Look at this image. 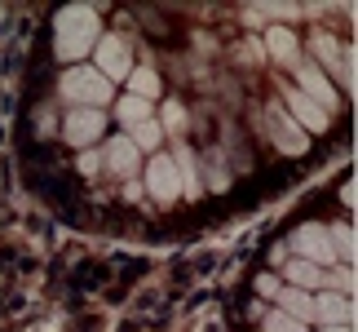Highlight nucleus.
Returning a JSON list of instances; mask_svg holds the SVG:
<instances>
[{
    "mask_svg": "<svg viewBox=\"0 0 358 332\" xmlns=\"http://www.w3.org/2000/svg\"><path fill=\"white\" fill-rule=\"evenodd\" d=\"M159 137H164V129H159L155 120H146V124H137V129L129 133V142H133L137 151H155V146H159Z\"/></svg>",
    "mask_w": 358,
    "mask_h": 332,
    "instance_id": "obj_18",
    "label": "nucleus"
},
{
    "mask_svg": "<svg viewBox=\"0 0 358 332\" xmlns=\"http://www.w3.org/2000/svg\"><path fill=\"white\" fill-rule=\"evenodd\" d=\"M283 98H287V111L296 116V124H301L306 133H323L327 124H332V116H327V111H323L319 102H310V98H306L301 89H287Z\"/></svg>",
    "mask_w": 358,
    "mask_h": 332,
    "instance_id": "obj_11",
    "label": "nucleus"
},
{
    "mask_svg": "<svg viewBox=\"0 0 358 332\" xmlns=\"http://www.w3.org/2000/svg\"><path fill=\"white\" fill-rule=\"evenodd\" d=\"M279 310L296 324H314V293H301V288H283L279 293Z\"/></svg>",
    "mask_w": 358,
    "mask_h": 332,
    "instance_id": "obj_14",
    "label": "nucleus"
},
{
    "mask_svg": "<svg viewBox=\"0 0 358 332\" xmlns=\"http://www.w3.org/2000/svg\"><path fill=\"white\" fill-rule=\"evenodd\" d=\"M129 89H133V98L150 102V98H159V76L150 71V67H133V71H129Z\"/></svg>",
    "mask_w": 358,
    "mask_h": 332,
    "instance_id": "obj_15",
    "label": "nucleus"
},
{
    "mask_svg": "<svg viewBox=\"0 0 358 332\" xmlns=\"http://www.w3.org/2000/svg\"><path fill=\"white\" fill-rule=\"evenodd\" d=\"M102 129H106V111H89V106H76V111H66L62 137H66L71 146L89 151V146H93V142L102 137Z\"/></svg>",
    "mask_w": 358,
    "mask_h": 332,
    "instance_id": "obj_5",
    "label": "nucleus"
},
{
    "mask_svg": "<svg viewBox=\"0 0 358 332\" xmlns=\"http://www.w3.org/2000/svg\"><path fill=\"white\" fill-rule=\"evenodd\" d=\"M296 89L306 93L310 102H319V106L327 111V116H332L336 102H341V98H336V89H332V80H327V76H323L314 62H301V71H296Z\"/></svg>",
    "mask_w": 358,
    "mask_h": 332,
    "instance_id": "obj_8",
    "label": "nucleus"
},
{
    "mask_svg": "<svg viewBox=\"0 0 358 332\" xmlns=\"http://www.w3.org/2000/svg\"><path fill=\"white\" fill-rule=\"evenodd\" d=\"M120 120L129 124V129L146 124V120H150V102H142V98H124V102H120Z\"/></svg>",
    "mask_w": 358,
    "mask_h": 332,
    "instance_id": "obj_20",
    "label": "nucleus"
},
{
    "mask_svg": "<svg viewBox=\"0 0 358 332\" xmlns=\"http://www.w3.org/2000/svg\"><path fill=\"white\" fill-rule=\"evenodd\" d=\"M146 191H150L159 204H173L177 195H182V177H177L173 155H155V160L146 164Z\"/></svg>",
    "mask_w": 358,
    "mask_h": 332,
    "instance_id": "obj_6",
    "label": "nucleus"
},
{
    "mask_svg": "<svg viewBox=\"0 0 358 332\" xmlns=\"http://www.w3.org/2000/svg\"><path fill=\"white\" fill-rule=\"evenodd\" d=\"M182 120H186V116H182V106H173V102H169V111H164V124H169V129H182Z\"/></svg>",
    "mask_w": 358,
    "mask_h": 332,
    "instance_id": "obj_24",
    "label": "nucleus"
},
{
    "mask_svg": "<svg viewBox=\"0 0 358 332\" xmlns=\"http://www.w3.org/2000/svg\"><path fill=\"white\" fill-rule=\"evenodd\" d=\"M257 293H261V297H279V293H283V284L274 279V275H261V279H257Z\"/></svg>",
    "mask_w": 358,
    "mask_h": 332,
    "instance_id": "obj_23",
    "label": "nucleus"
},
{
    "mask_svg": "<svg viewBox=\"0 0 358 332\" xmlns=\"http://www.w3.org/2000/svg\"><path fill=\"white\" fill-rule=\"evenodd\" d=\"M270 124H274V146L283 151V155H306L310 146V133L301 129V124L287 116L283 106H270Z\"/></svg>",
    "mask_w": 358,
    "mask_h": 332,
    "instance_id": "obj_7",
    "label": "nucleus"
},
{
    "mask_svg": "<svg viewBox=\"0 0 358 332\" xmlns=\"http://www.w3.org/2000/svg\"><path fill=\"white\" fill-rule=\"evenodd\" d=\"M283 275L292 279V288H301V293H323V284H327V270L314 266V261H301V257L287 261Z\"/></svg>",
    "mask_w": 358,
    "mask_h": 332,
    "instance_id": "obj_13",
    "label": "nucleus"
},
{
    "mask_svg": "<svg viewBox=\"0 0 358 332\" xmlns=\"http://www.w3.org/2000/svg\"><path fill=\"white\" fill-rule=\"evenodd\" d=\"M314 53L323 58L319 71H323V76L332 71V76L341 80V85H345V89L354 93V53H341V45H336L332 36H319V40H314Z\"/></svg>",
    "mask_w": 358,
    "mask_h": 332,
    "instance_id": "obj_9",
    "label": "nucleus"
},
{
    "mask_svg": "<svg viewBox=\"0 0 358 332\" xmlns=\"http://www.w3.org/2000/svg\"><path fill=\"white\" fill-rule=\"evenodd\" d=\"M98 169H102V155H98V151H93V146L80 151V173H98Z\"/></svg>",
    "mask_w": 358,
    "mask_h": 332,
    "instance_id": "obj_22",
    "label": "nucleus"
},
{
    "mask_svg": "<svg viewBox=\"0 0 358 332\" xmlns=\"http://www.w3.org/2000/svg\"><path fill=\"white\" fill-rule=\"evenodd\" d=\"M292 253L301 261H314V266H332L336 253H332V240H327V226H319V221H306V226H296L292 235Z\"/></svg>",
    "mask_w": 358,
    "mask_h": 332,
    "instance_id": "obj_4",
    "label": "nucleus"
},
{
    "mask_svg": "<svg viewBox=\"0 0 358 332\" xmlns=\"http://www.w3.org/2000/svg\"><path fill=\"white\" fill-rule=\"evenodd\" d=\"M261 328H266V332H306V324L287 319L283 310H266V314H261Z\"/></svg>",
    "mask_w": 358,
    "mask_h": 332,
    "instance_id": "obj_21",
    "label": "nucleus"
},
{
    "mask_svg": "<svg viewBox=\"0 0 358 332\" xmlns=\"http://www.w3.org/2000/svg\"><path fill=\"white\" fill-rule=\"evenodd\" d=\"M266 45H270V53L279 62H292L296 58V36L287 32V27H270V32H266Z\"/></svg>",
    "mask_w": 358,
    "mask_h": 332,
    "instance_id": "obj_16",
    "label": "nucleus"
},
{
    "mask_svg": "<svg viewBox=\"0 0 358 332\" xmlns=\"http://www.w3.org/2000/svg\"><path fill=\"white\" fill-rule=\"evenodd\" d=\"M323 332H354V324H345V328H323Z\"/></svg>",
    "mask_w": 358,
    "mask_h": 332,
    "instance_id": "obj_25",
    "label": "nucleus"
},
{
    "mask_svg": "<svg viewBox=\"0 0 358 332\" xmlns=\"http://www.w3.org/2000/svg\"><path fill=\"white\" fill-rule=\"evenodd\" d=\"M173 164H177V177H182V191H186V195H195V191H199V177H195V155H190L186 146H177V151H173Z\"/></svg>",
    "mask_w": 358,
    "mask_h": 332,
    "instance_id": "obj_17",
    "label": "nucleus"
},
{
    "mask_svg": "<svg viewBox=\"0 0 358 332\" xmlns=\"http://www.w3.org/2000/svg\"><path fill=\"white\" fill-rule=\"evenodd\" d=\"M98 36H102V18L93 5H66L53 18V49H58L62 62H80L98 45Z\"/></svg>",
    "mask_w": 358,
    "mask_h": 332,
    "instance_id": "obj_1",
    "label": "nucleus"
},
{
    "mask_svg": "<svg viewBox=\"0 0 358 332\" xmlns=\"http://www.w3.org/2000/svg\"><path fill=\"white\" fill-rule=\"evenodd\" d=\"M58 93H62L66 102H71V111H76V106L106 111V102L115 98V85H106V80L98 76V67H66Z\"/></svg>",
    "mask_w": 358,
    "mask_h": 332,
    "instance_id": "obj_2",
    "label": "nucleus"
},
{
    "mask_svg": "<svg viewBox=\"0 0 358 332\" xmlns=\"http://www.w3.org/2000/svg\"><path fill=\"white\" fill-rule=\"evenodd\" d=\"M93 53H98V76L106 80V85H115V80H129L133 71V53H129V40L124 36H98V45H93Z\"/></svg>",
    "mask_w": 358,
    "mask_h": 332,
    "instance_id": "obj_3",
    "label": "nucleus"
},
{
    "mask_svg": "<svg viewBox=\"0 0 358 332\" xmlns=\"http://www.w3.org/2000/svg\"><path fill=\"white\" fill-rule=\"evenodd\" d=\"M137 160H142V151L129 142V133H115L111 142H106V169H111L115 177H133Z\"/></svg>",
    "mask_w": 358,
    "mask_h": 332,
    "instance_id": "obj_12",
    "label": "nucleus"
},
{
    "mask_svg": "<svg viewBox=\"0 0 358 332\" xmlns=\"http://www.w3.org/2000/svg\"><path fill=\"white\" fill-rule=\"evenodd\" d=\"M323 293H341V297H350V301H354V266L327 270V284H323Z\"/></svg>",
    "mask_w": 358,
    "mask_h": 332,
    "instance_id": "obj_19",
    "label": "nucleus"
},
{
    "mask_svg": "<svg viewBox=\"0 0 358 332\" xmlns=\"http://www.w3.org/2000/svg\"><path fill=\"white\" fill-rule=\"evenodd\" d=\"M314 319L323 328H345L354 324V301L341 293H314Z\"/></svg>",
    "mask_w": 358,
    "mask_h": 332,
    "instance_id": "obj_10",
    "label": "nucleus"
}]
</instances>
